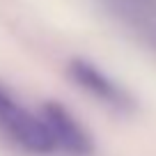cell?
Instances as JSON below:
<instances>
[{"label":"cell","instance_id":"cell-1","mask_svg":"<svg viewBox=\"0 0 156 156\" xmlns=\"http://www.w3.org/2000/svg\"><path fill=\"white\" fill-rule=\"evenodd\" d=\"M0 136H5L14 147L34 156L58 154L55 140L44 117L30 112L2 83H0Z\"/></svg>","mask_w":156,"mask_h":156},{"label":"cell","instance_id":"cell-2","mask_svg":"<svg viewBox=\"0 0 156 156\" xmlns=\"http://www.w3.org/2000/svg\"><path fill=\"white\" fill-rule=\"evenodd\" d=\"M41 117H44V122L48 126L51 136H53L60 154L94 156L97 145H94L92 133L83 126V122L67 106H62L60 101H46L41 106Z\"/></svg>","mask_w":156,"mask_h":156},{"label":"cell","instance_id":"cell-3","mask_svg":"<svg viewBox=\"0 0 156 156\" xmlns=\"http://www.w3.org/2000/svg\"><path fill=\"white\" fill-rule=\"evenodd\" d=\"M69 78L85 94L94 97L97 101H101L103 106L115 108V110H131L133 108V97L129 94V90H124L112 76H108L103 69H99L94 62L83 58H76L69 62L67 67Z\"/></svg>","mask_w":156,"mask_h":156}]
</instances>
